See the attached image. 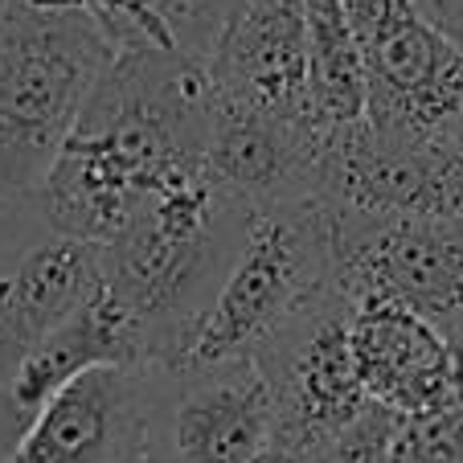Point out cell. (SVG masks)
Listing matches in <instances>:
<instances>
[{
    "label": "cell",
    "mask_w": 463,
    "mask_h": 463,
    "mask_svg": "<svg viewBox=\"0 0 463 463\" xmlns=\"http://www.w3.org/2000/svg\"><path fill=\"white\" fill-rule=\"evenodd\" d=\"M250 210L210 176L156 193L103 246V288L152 336V369L176 333L213 299Z\"/></svg>",
    "instance_id": "obj_4"
},
{
    "label": "cell",
    "mask_w": 463,
    "mask_h": 463,
    "mask_svg": "<svg viewBox=\"0 0 463 463\" xmlns=\"http://www.w3.org/2000/svg\"><path fill=\"white\" fill-rule=\"evenodd\" d=\"M353 296L336 283L254 353L275 393V443L299 459L369 406L353 349Z\"/></svg>",
    "instance_id": "obj_7"
},
{
    "label": "cell",
    "mask_w": 463,
    "mask_h": 463,
    "mask_svg": "<svg viewBox=\"0 0 463 463\" xmlns=\"http://www.w3.org/2000/svg\"><path fill=\"white\" fill-rule=\"evenodd\" d=\"M156 369L99 365L29 422L9 463H156Z\"/></svg>",
    "instance_id": "obj_8"
},
{
    "label": "cell",
    "mask_w": 463,
    "mask_h": 463,
    "mask_svg": "<svg viewBox=\"0 0 463 463\" xmlns=\"http://www.w3.org/2000/svg\"><path fill=\"white\" fill-rule=\"evenodd\" d=\"M259 463H304V459H299V455H296V451H288V447L271 443V451L262 455V459H259Z\"/></svg>",
    "instance_id": "obj_21"
},
{
    "label": "cell",
    "mask_w": 463,
    "mask_h": 463,
    "mask_svg": "<svg viewBox=\"0 0 463 463\" xmlns=\"http://www.w3.org/2000/svg\"><path fill=\"white\" fill-rule=\"evenodd\" d=\"M353 349L369 402L398 419H430L455 406V349L422 316L385 299H353Z\"/></svg>",
    "instance_id": "obj_13"
},
{
    "label": "cell",
    "mask_w": 463,
    "mask_h": 463,
    "mask_svg": "<svg viewBox=\"0 0 463 463\" xmlns=\"http://www.w3.org/2000/svg\"><path fill=\"white\" fill-rule=\"evenodd\" d=\"M365 58V123L463 136V50L411 0H341Z\"/></svg>",
    "instance_id": "obj_6"
},
{
    "label": "cell",
    "mask_w": 463,
    "mask_h": 463,
    "mask_svg": "<svg viewBox=\"0 0 463 463\" xmlns=\"http://www.w3.org/2000/svg\"><path fill=\"white\" fill-rule=\"evenodd\" d=\"M341 234L463 218V136L357 123L324 140L320 193Z\"/></svg>",
    "instance_id": "obj_5"
},
{
    "label": "cell",
    "mask_w": 463,
    "mask_h": 463,
    "mask_svg": "<svg viewBox=\"0 0 463 463\" xmlns=\"http://www.w3.org/2000/svg\"><path fill=\"white\" fill-rule=\"evenodd\" d=\"M99 365L152 369V336L103 283L42 349H33L0 382V463H9L13 447L50 398Z\"/></svg>",
    "instance_id": "obj_11"
},
{
    "label": "cell",
    "mask_w": 463,
    "mask_h": 463,
    "mask_svg": "<svg viewBox=\"0 0 463 463\" xmlns=\"http://www.w3.org/2000/svg\"><path fill=\"white\" fill-rule=\"evenodd\" d=\"M307 103L324 140L365 123V58L341 0H307Z\"/></svg>",
    "instance_id": "obj_16"
},
{
    "label": "cell",
    "mask_w": 463,
    "mask_h": 463,
    "mask_svg": "<svg viewBox=\"0 0 463 463\" xmlns=\"http://www.w3.org/2000/svg\"><path fill=\"white\" fill-rule=\"evenodd\" d=\"M205 140L210 82L202 61L119 50L33 202L50 234L107 246L156 193L205 173Z\"/></svg>",
    "instance_id": "obj_1"
},
{
    "label": "cell",
    "mask_w": 463,
    "mask_h": 463,
    "mask_svg": "<svg viewBox=\"0 0 463 463\" xmlns=\"http://www.w3.org/2000/svg\"><path fill=\"white\" fill-rule=\"evenodd\" d=\"M341 288L353 299H385L463 341V218L411 222L341 234Z\"/></svg>",
    "instance_id": "obj_9"
},
{
    "label": "cell",
    "mask_w": 463,
    "mask_h": 463,
    "mask_svg": "<svg viewBox=\"0 0 463 463\" xmlns=\"http://www.w3.org/2000/svg\"><path fill=\"white\" fill-rule=\"evenodd\" d=\"M202 71L222 103L316 128L307 103V0H238Z\"/></svg>",
    "instance_id": "obj_10"
},
{
    "label": "cell",
    "mask_w": 463,
    "mask_h": 463,
    "mask_svg": "<svg viewBox=\"0 0 463 463\" xmlns=\"http://www.w3.org/2000/svg\"><path fill=\"white\" fill-rule=\"evenodd\" d=\"M234 5L238 0H148V9L165 21L173 42L181 45V53L193 61H205L222 21L230 17Z\"/></svg>",
    "instance_id": "obj_19"
},
{
    "label": "cell",
    "mask_w": 463,
    "mask_h": 463,
    "mask_svg": "<svg viewBox=\"0 0 463 463\" xmlns=\"http://www.w3.org/2000/svg\"><path fill=\"white\" fill-rule=\"evenodd\" d=\"M324 136L312 123L279 119L210 95L205 176L242 210L312 202L320 193Z\"/></svg>",
    "instance_id": "obj_12"
},
{
    "label": "cell",
    "mask_w": 463,
    "mask_h": 463,
    "mask_svg": "<svg viewBox=\"0 0 463 463\" xmlns=\"http://www.w3.org/2000/svg\"><path fill=\"white\" fill-rule=\"evenodd\" d=\"M275 443V393L254 357L181 377L168 411L173 463H259Z\"/></svg>",
    "instance_id": "obj_14"
},
{
    "label": "cell",
    "mask_w": 463,
    "mask_h": 463,
    "mask_svg": "<svg viewBox=\"0 0 463 463\" xmlns=\"http://www.w3.org/2000/svg\"><path fill=\"white\" fill-rule=\"evenodd\" d=\"M393 463H463V411L451 406L430 419H402Z\"/></svg>",
    "instance_id": "obj_18"
},
{
    "label": "cell",
    "mask_w": 463,
    "mask_h": 463,
    "mask_svg": "<svg viewBox=\"0 0 463 463\" xmlns=\"http://www.w3.org/2000/svg\"><path fill=\"white\" fill-rule=\"evenodd\" d=\"M341 226L320 197L254 210L213 299L168 341L156 373L181 382L202 369L254 357L307 304L341 283Z\"/></svg>",
    "instance_id": "obj_2"
},
{
    "label": "cell",
    "mask_w": 463,
    "mask_h": 463,
    "mask_svg": "<svg viewBox=\"0 0 463 463\" xmlns=\"http://www.w3.org/2000/svg\"><path fill=\"white\" fill-rule=\"evenodd\" d=\"M402 419L385 406L369 402L345 430H336L324 447H316L304 463H393V439Z\"/></svg>",
    "instance_id": "obj_17"
},
{
    "label": "cell",
    "mask_w": 463,
    "mask_h": 463,
    "mask_svg": "<svg viewBox=\"0 0 463 463\" xmlns=\"http://www.w3.org/2000/svg\"><path fill=\"white\" fill-rule=\"evenodd\" d=\"M103 283V246L50 234L0 271V382Z\"/></svg>",
    "instance_id": "obj_15"
},
{
    "label": "cell",
    "mask_w": 463,
    "mask_h": 463,
    "mask_svg": "<svg viewBox=\"0 0 463 463\" xmlns=\"http://www.w3.org/2000/svg\"><path fill=\"white\" fill-rule=\"evenodd\" d=\"M411 5L447 37V42L463 50V0H411Z\"/></svg>",
    "instance_id": "obj_20"
},
{
    "label": "cell",
    "mask_w": 463,
    "mask_h": 463,
    "mask_svg": "<svg viewBox=\"0 0 463 463\" xmlns=\"http://www.w3.org/2000/svg\"><path fill=\"white\" fill-rule=\"evenodd\" d=\"M111 61L115 45L82 9L0 0V210L42 193Z\"/></svg>",
    "instance_id": "obj_3"
}]
</instances>
